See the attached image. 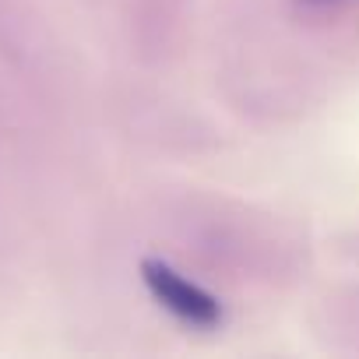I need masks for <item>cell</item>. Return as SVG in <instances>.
Instances as JSON below:
<instances>
[{
	"instance_id": "obj_1",
	"label": "cell",
	"mask_w": 359,
	"mask_h": 359,
	"mask_svg": "<svg viewBox=\"0 0 359 359\" xmlns=\"http://www.w3.org/2000/svg\"><path fill=\"white\" fill-rule=\"evenodd\" d=\"M141 282L151 292V299L162 310H169L176 320H184L191 327H219L222 324L219 296H212L205 285L191 282L187 275H180L172 264H165L158 257H144L141 261Z\"/></svg>"
}]
</instances>
